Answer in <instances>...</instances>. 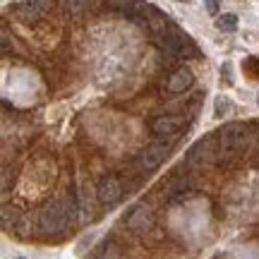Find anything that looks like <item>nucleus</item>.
Here are the masks:
<instances>
[{"label":"nucleus","mask_w":259,"mask_h":259,"mask_svg":"<svg viewBox=\"0 0 259 259\" xmlns=\"http://www.w3.org/2000/svg\"><path fill=\"white\" fill-rule=\"evenodd\" d=\"M250 144V132L245 125H238V122H233V125H226V127L219 132V158H233L242 154L245 147Z\"/></svg>","instance_id":"obj_1"},{"label":"nucleus","mask_w":259,"mask_h":259,"mask_svg":"<svg viewBox=\"0 0 259 259\" xmlns=\"http://www.w3.org/2000/svg\"><path fill=\"white\" fill-rule=\"evenodd\" d=\"M38 226L46 235H63L67 231V226H72L67 209H65V202H58V199L48 202L38 213Z\"/></svg>","instance_id":"obj_2"},{"label":"nucleus","mask_w":259,"mask_h":259,"mask_svg":"<svg viewBox=\"0 0 259 259\" xmlns=\"http://www.w3.org/2000/svg\"><path fill=\"white\" fill-rule=\"evenodd\" d=\"M125 12L130 15V19H135L137 24L151 29V31H156V34L166 31V27H168V17L158 8H154L151 3H135V5L130 10H125Z\"/></svg>","instance_id":"obj_3"},{"label":"nucleus","mask_w":259,"mask_h":259,"mask_svg":"<svg viewBox=\"0 0 259 259\" xmlns=\"http://www.w3.org/2000/svg\"><path fill=\"white\" fill-rule=\"evenodd\" d=\"M158 46L173 58L197 56V48H194L192 38L185 36V34L178 31V29H166V31H161V34H158Z\"/></svg>","instance_id":"obj_4"},{"label":"nucleus","mask_w":259,"mask_h":259,"mask_svg":"<svg viewBox=\"0 0 259 259\" xmlns=\"http://www.w3.org/2000/svg\"><path fill=\"white\" fill-rule=\"evenodd\" d=\"M168 151H170V144H168V139H156V142H151L137 158V168L139 170H156L161 163H163V158L168 156Z\"/></svg>","instance_id":"obj_5"},{"label":"nucleus","mask_w":259,"mask_h":259,"mask_svg":"<svg viewBox=\"0 0 259 259\" xmlns=\"http://www.w3.org/2000/svg\"><path fill=\"white\" fill-rule=\"evenodd\" d=\"M51 5H53V0H22L15 8V15L24 24H36L38 19L51 10Z\"/></svg>","instance_id":"obj_6"},{"label":"nucleus","mask_w":259,"mask_h":259,"mask_svg":"<svg viewBox=\"0 0 259 259\" xmlns=\"http://www.w3.org/2000/svg\"><path fill=\"white\" fill-rule=\"evenodd\" d=\"M183 127H185V118L183 115H158V118L151 120V132L161 139L176 137Z\"/></svg>","instance_id":"obj_7"},{"label":"nucleus","mask_w":259,"mask_h":259,"mask_svg":"<svg viewBox=\"0 0 259 259\" xmlns=\"http://www.w3.org/2000/svg\"><path fill=\"white\" fill-rule=\"evenodd\" d=\"M154 226V209L149 204H137L127 213V228L132 233H147Z\"/></svg>","instance_id":"obj_8"},{"label":"nucleus","mask_w":259,"mask_h":259,"mask_svg":"<svg viewBox=\"0 0 259 259\" xmlns=\"http://www.w3.org/2000/svg\"><path fill=\"white\" fill-rule=\"evenodd\" d=\"M120 197H122V185L115 176L103 178L101 183H99V187H96V199L101 204H106V206L120 202Z\"/></svg>","instance_id":"obj_9"},{"label":"nucleus","mask_w":259,"mask_h":259,"mask_svg":"<svg viewBox=\"0 0 259 259\" xmlns=\"http://www.w3.org/2000/svg\"><path fill=\"white\" fill-rule=\"evenodd\" d=\"M216 158H219V144L213 147L211 137L197 142L192 147V151H190V163L192 166H206V163H211Z\"/></svg>","instance_id":"obj_10"},{"label":"nucleus","mask_w":259,"mask_h":259,"mask_svg":"<svg viewBox=\"0 0 259 259\" xmlns=\"http://www.w3.org/2000/svg\"><path fill=\"white\" fill-rule=\"evenodd\" d=\"M192 84H194L192 70H190V67H178L176 72L170 74V79H168V92L183 94V92H187Z\"/></svg>","instance_id":"obj_11"},{"label":"nucleus","mask_w":259,"mask_h":259,"mask_svg":"<svg viewBox=\"0 0 259 259\" xmlns=\"http://www.w3.org/2000/svg\"><path fill=\"white\" fill-rule=\"evenodd\" d=\"M216 27H219V31L233 34V31L238 29V17H235V15H221V17L216 19Z\"/></svg>","instance_id":"obj_12"},{"label":"nucleus","mask_w":259,"mask_h":259,"mask_svg":"<svg viewBox=\"0 0 259 259\" xmlns=\"http://www.w3.org/2000/svg\"><path fill=\"white\" fill-rule=\"evenodd\" d=\"M94 0H65V10L70 12V15H82L84 10H89Z\"/></svg>","instance_id":"obj_13"},{"label":"nucleus","mask_w":259,"mask_h":259,"mask_svg":"<svg viewBox=\"0 0 259 259\" xmlns=\"http://www.w3.org/2000/svg\"><path fill=\"white\" fill-rule=\"evenodd\" d=\"M231 111V99L228 96H216V118H223Z\"/></svg>","instance_id":"obj_14"},{"label":"nucleus","mask_w":259,"mask_h":259,"mask_svg":"<svg viewBox=\"0 0 259 259\" xmlns=\"http://www.w3.org/2000/svg\"><path fill=\"white\" fill-rule=\"evenodd\" d=\"M96 259H122V257H120V250H118L115 245H106V247L96 254Z\"/></svg>","instance_id":"obj_15"},{"label":"nucleus","mask_w":259,"mask_h":259,"mask_svg":"<svg viewBox=\"0 0 259 259\" xmlns=\"http://www.w3.org/2000/svg\"><path fill=\"white\" fill-rule=\"evenodd\" d=\"M206 10H209L211 15H216V12H219V3H216V0H206Z\"/></svg>","instance_id":"obj_16"},{"label":"nucleus","mask_w":259,"mask_h":259,"mask_svg":"<svg viewBox=\"0 0 259 259\" xmlns=\"http://www.w3.org/2000/svg\"><path fill=\"white\" fill-rule=\"evenodd\" d=\"M257 103H259V96H257Z\"/></svg>","instance_id":"obj_17"},{"label":"nucleus","mask_w":259,"mask_h":259,"mask_svg":"<svg viewBox=\"0 0 259 259\" xmlns=\"http://www.w3.org/2000/svg\"><path fill=\"white\" fill-rule=\"evenodd\" d=\"M180 3H185V0H180Z\"/></svg>","instance_id":"obj_18"}]
</instances>
